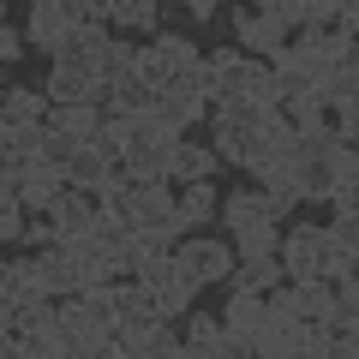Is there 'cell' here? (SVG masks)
<instances>
[{
  "mask_svg": "<svg viewBox=\"0 0 359 359\" xmlns=\"http://www.w3.org/2000/svg\"><path fill=\"white\" fill-rule=\"evenodd\" d=\"M276 264H282L287 282H335V276H359V257H341L330 240V228L318 222H294L276 245Z\"/></svg>",
  "mask_w": 359,
  "mask_h": 359,
  "instance_id": "1",
  "label": "cell"
},
{
  "mask_svg": "<svg viewBox=\"0 0 359 359\" xmlns=\"http://www.w3.org/2000/svg\"><path fill=\"white\" fill-rule=\"evenodd\" d=\"M228 25L240 30L233 48L245 60H276V54L294 42V30L306 25V0H264V6H233Z\"/></svg>",
  "mask_w": 359,
  "mask_h": 359,
  "instance_id": "2",
  "label": "cell"
},
{
  "mask_svg": "<svg viewBox=\"0 0 359 359\" xmlns=\"http://www.w3.org/2000/svg\"><path fill=\"white\" fill-rule=\"evenodd\" d=\"M233 245L228 240H210V233H186V240L174 245V269H180V282H192L198 294L204 287H222L233 276Z\"/></svg>",
  "mask_w": 359,
  "mask_h": 359,
  "instance_id": "3",
  "label": "cell"
},
{
  "mask_svg": "<svg viewBox=\"0 0 359 359\" xmlns=\"http://www.w3.org/2000/svg\"><path fill=\"white\" fill-rule=\"evenodd\" d=\"M192 60H198L192 36H180V30H156V36L138 48V78L156 90V96H162V90H174V78L186 72Z\"/></svg>",
  "mask_w": 359,
  "mask_h": 359,
  "instance_id": "4",
  "label": "cell"
},
{
  "mask_svg": "<svg viewBox=\"0 0 359 359\" xmlns=\"http://www.w3.org/2000/svg\"><path fill=\"white\" fill-rule=\"evenodd\" d=\"M156 323H162L156 299L144 294L138 282H114V335H102V341H114V347H132L138 335H150Z\"/></svg>",
  "mask_w": 359,
  "mask_h": 359,
  "instance_id": "5",
  "label": "cell"
},
{
  "mask_svg": "<svg viewBox=\"0 0 359 359\" xmlns=\"http://www.w3.org/2000/svg\"><path fill=\"white\" fill-rule=\"evenodd\" d=\"M180 138H168V132H156L150 120H138V132H132V144L120 150V162L132 168L138 180H150V186H168V156H174Z\"/></svg>",
  "mask_w": 359,
  "mask_h": 359,
  "instance_id": "6",
  "label": "cell"
},
{
  "mask_svg": "<svg viewBox=\"0 0 359 359\" xmlns=\"http://www.w3.org/2000/svg\"><path fill=\"white\" fill-rule=\"evenodd\" d=\"M96 210H102V204H96V192H72V186H66V192L48 204V216H54V245H60V252H72L78 240H90Z\"/></svg>",
  "mask_w": 359,
  "mask_h": 359,
  "instance_id": "7",
  "label": "cell"
},
{
  "mask_svg": "<svg viewBox=\"0 0 359 359\" xmlns=\"http://www.w3.org/2000/svg\"><path fill=\"white\" fill-rule=\"evenodd\" d=\"M90 90H96V66L90 60H48V84H42L48 108H84Z\"/></svg>",
  "mask_w": 359,
  "mask_h": 359,
  "instance_id": "8",
  "label": "cell"
},
{
  "mask_svg": "<svg viewBox=\"0 0 359 359\" xmlns=\"http://www.w3.org/2000/svg\"><path fill=\"white\" fill-rule=\"evenodd\" d=\"M66 30H72V13H66V0H36L30 6V25H25V48H42L54 60L66 42Z\"/></svg>",
  "mask_w": 359,
  "mask_h": 359,
  "instance_id": "9",
  "label": "cell"
},
{
  "mask_svg": "<svg viewBox=\"0 0 359 359\" xmlns=\"http://www.w3.org/2000/svg\"><path fill=\"white\" fill-rule=\"evenodd\" d=\"M36 257V282L48 299H78L84 294V276H78V257L60 252V245H48V252H30Z\"/></svg>",
  "mask_w": 359,
  "mask_h": 359,
  "instance_id": "10",
  "label": "cell"
},
{
  "mask_svg": "<svg viewBox=\"0 0 359 359\" xmlns=\"http://www.w3.org/2000/svg\"><path fill=\"white\" fill-rule=\"evenodd\" d=\"M216 150L210 144H192V138H180L174 156H168V180H180V186H210L216 180Z\"/></svg>",
  "mask_w": 359,
  "mask_h": 359,
  "instance_id": "11",
  "label": "cell"
},
{
  "mask_svg": "<svg viewBox=\"0 0 359 359\" xmlns=\"http://www.w3.org/2000/svg\"><path fill=\"white\" fill-rule=\"evenodd\" d=\"M245 54L240 48H210L204 54V72H210V102H233L240 96V84H245Z\"/></svg>",
  "mask_w": 359,
  "mask_h": 359,
  "instance_id": "12",
  "label": "cell"
},
{
  "mask_svg": "<svg viewBox=\"0 0 359 359\" xmlns=\"http://www.w3.org/2000/svg\"><path fill=\"white\" fill-rule=\"evenodd\" d=\"M299 341H306V323L269 318L264 330L252 335V359H299Z\"/></svg>",
  "mask_w": 359,
  "mask_h": 359,
  "instance_id": "13",
  "label": "cell"
},
{
  "mask_svg": "<svg viewBox=\"0 0 359 359\" xmlns=\"http://www.w3.org/2000/svg\"><path fill=\"white\" fill-rule=\"evenodd\" d=\"M48 114L42 84H0V126H36Z\"/></svg>",
  "mask_w": 359,
  "mask_h": 359,
  "instance_id": "14",
  "label": "cell"
},
{
  "mask_svg": "<svg viewBox=\"0 0 359 359\" xmlns=\"http://www.w3.org/2000/svg\"><path fill=\"white\" fill-rule=\"evenodd\" d=\"M138 48L144 42H132V36H114L102 54H96V90H108L114 96V84H126L132 72H138Z\"/></svg>",
  "mask_w": 359,
  "mask_h": 359,
  "instance_id": "15",
  "label": "cell"
},
{
  "mask_svg": "<svg viewBox=\"0 0 359 359\" xmlns=\"http://www.w3.org/2000/svg\"><path fill=\"white\" fill-rule=\"evenodd\" d=\"M264 323H269L264 294H240V287H228V306H222V330H228V335H245V341H252Z\"/></svg>",
  "mask_w": 359,
  "mask_h": 359,
  "instance_id": "16",
  "label": "cell"
},
{
  "mask_svg": "<svg viewBox=\"0 0 359 359\" xmlns=\"http://www.w3.org/2000/svg\"><path fill=\"white\" fill-rule=\"evenodd\" d=\"M216 210H222L216 186H180V198H174V228H180V240H186V233H198Z\"/></svg>",
  "mask_w": 359,
  "mask_h": 359,
  "instance_id": "17",
  "label": "cell"
},
{
  "mask_svg": "<svg viewBox=\"0 0 359 359\" xmlns=\"http://www.w3.org/2000/svg\"><path fill=\"white\" fill-rule=\"evenodd\" d=\"M156 132H168V138H186V126H192V120H210V102H186V96H156V108L150 114Z\"/></svg>",
  "mask_w": 359,
  "mask_h": 359,
  "instance_id": "18",
  "label": "cell"
},
{
  "mask_svg": "<svg viewBox=\"0 0 359 359\" xmlns=\"http://www.w3.org/2000/svg\"><path fill=\"white\" fill-rule=\"evenodd\" d=\"M257 132H264V126H216V144H210L216 162L245 168V174H252V168H257Z\"/></svg>",
  "mask_w": 359,
  "mask_h": 359,
  "instance_id": "19",
  "label": "cell"
},
{
  "mask_svg": "<svg viewBox=\"0 0 359 359\" xmlns=\"http://www.w3.org/2000/svg\"><path fill=\"white\" fill-rule=\"evenodd\" d=\"M108 162H114V150H108V144L102 138H96V144H78V156H72V162H66V186H72V192H96V180H102V168Z\"/></svg>",
  "mask_w": 359,
  "mask_h": 359,
  "instance_id": "20",
  "label": "cell"
},
{
  "mask_svg": "<svg viewBox=\"0 0 359 359\" xmlns=\"http://www.w3.org/2000/svg\"><path fill=\"white\" fill-rule=\"evenodd\" d=\"M287 276H282V264H276V257H240V264H233V276H228V287H240V294H276V287H282Z\"/></svg>",
  "mask_w": 359,
  "mask_h": 359,
  "instance_id": "21",
  "label": "cell"
},
{
  "mask_svg": "<svg viewBox=\"0 0 359 359\" xmlns=\"http://www.w3.org/2000/svg\"><path fill=\"white\" fill-rule=\"evenodd\" d=\"M60 192H66V180L54 174V168H42V162H36L25 180H18V210H25V216H36V210H48Z\"/></svg>",
  "mask_w": 359,
  "mask_h": 359,
  "instance_id": "22",
  "label": "cell"
},
{
  "mask_svg": "<svg viewBox=\"0 0 359 359\" xmlns=\"http://www.w3.org/2000/svg\"><path fill=\"white\" fill-rule=\"evenodd\" d=\"M114 25H126V30H138L144 42L162 30V6L156 0H108V30Z\"/></svg>",
  "mask_w": 359,
  "mask_h": 359,
  "instance_id": "23",
  "label": "cell"
},
{
  "mask_svg": "<svg viewBox=\"0 0 359 359\" xmlns=\"http://www.w3.org/2000/svg\"><path fill=\"white\" fill-rule=\"evenodd\" d=\"M240 102H252L257 114H269V108L282 102V84H276V72H269V60H252V66H245V84H240Z\"/></svg>",
  "mask_w": 359,
  "mask_h": 359,
  "instance_id": "24",
  "label": "cell"
},
{
  "mask_svg": "<svg viewBox=\"0 0 359 359\" xmlns=\"http://www.w3.org/2000/svg\"><path fill=\"white\" fill-rule=\"evenodd\" d=\"M294 192H299V204H330L335 198L330 162H294Z\"/></svg>",
  "mask_w": 359,
  "mask_h": 359,
  "instance_id": "25",
  "label": "cell"
},
{
  "mask_svg": "<svg viewBox=\"0 0 359 359\" xmlns=\"http://www.w3.org/2000/svg\"><path fill=\"white\" fill-rule=\"evenodd\" d=\"M216 216L228 222L233 233H240V228H257V222H269V216H264V192H245V186L222 198V210H216Z\"/></svg>",
  "mask_w": 359,
  "mask_h": 359,
  "instance_id": "26",
  "label": "cell"
},
{
  "mask_svg": "<svg viewBox=\"0 0 359 359\" xmlns=\"http://www.w3.org/2000/svg\"><path fill=\"white\" fill-rule=\"evenodd\" d=\"M108 108H114V114H132V120H144V114L156 108V90L144 84L138 72H132L126 84H114V96H108Z\"/></svg>",
  "mask_w": 359,
  "mask_h": 359,
  "instance_id": "27",
  "label": "cell"
},
{
  "mask_svg": "<svg viewBox=\"0 0 359 359\" xmlns=\"http://www.w3.org/2000/svg\"><path fill=\"white\" fill-rule=\"evenodd\" d=\"M228 245H233V257H276V245H282V228H276V222H257V228H240Z\"/></svg>",
  "mask_w": 359,
  "mask_h": 359,
  "instance_id": "28",
  "label": "cell"
},
{
  "mask_svg": "<svg viewBox=\"0 0 359 359\" xmlns=\"http://www.w3.org/2000/svg\"><path fill=\"white\" fill-rule=\"evenodd\" d=\"M132 233H138V228H132V216H120V210H96V228H90V240L102 245L108 257H114L120 245H132Z\"/></svg>",
  "mask_w": 359,
  "mask_h": 359,
  "instance_id": "29",
  "label": "cell"
},
{
  "mask_svg": "<svg viewBox=\"0 0 359 359\" xmlns=\"http://www.w3.org/2000/svg\"><path fill=\"white\" fill-rule=\"evenodd\" d=\"M150 299H156V311H162V323H180V318L198 311V287L192 282H174V287H162V294H150Z\"/></svg>",
  "mask_w": 359,
  "mask_h": 359,
  "instance_id": "30",
  "label": "cell"
},
{
  "mask_svg": "<svg viewBox=\"0 0 359 359\" xmlns=\"http://www.w3.org/2000/svg\"><path fill=\"white\" fill-rule=\"evenodd\" d=\"M335 144H341V138H335L330 126H306V132L294 138V162H330Z\"/></svg>",
  "mask_w": 359,
  "mask_h": 359,
  "instance_id": "31",
  "label": "cell"
},
{
  "mask_svg": "<svg viewBox=\"0 0 359 359\" xmlns=\"http://www.w3.org/2000/svg\"><path fill=\"white\" fill-rule=\"evenodd\" d=\"M132 282H138L144 294H162V287L180 282V269H174V257H144V264L132 269Z\"/></svg>",
  "mask_w": 359,
  "mask_h": 359,
  "instance_id": "32",
  "label": "cell"
},
{
  "mask_svg": "<svg viewBox=\"0 0 359 359\" xmlns=\"http://www.w3.org/2000/svg\"><path fill=\"white\" fill-rule=\"evenodd\" d=\"M42 132H48V126H42ZM72 156H78V144L66 138V132H48V138H42V156H36V162H42V168H54V174H66V162H72Z\"/></svg>",
  "mask_w": 359,
  "mask_h": 359,
  "instance_id": "33",
  "label": "cell"
},
{
  "mask_svg": "<svg viewBox=\"0 0 359 359\" xmlns=\"http://www.w3.org/2000/svg\"><path fill=\"white\" fill-rule=\"evenodd\" d=\"M18 245H30V252H48V245H54V216H48V210L25 216V233H18Z\"/></svg>",
  "mask_w": 359,
  "mask_h": 359,
  "instance_id": "34",
  "label": "cell"
},
{
  "mask_svg": "<svg viewBox=\"0 0 359 359\" xmlns=\"http://www.w3.org/2000/svg\"><path fill=\"white\" fill-rule=\"evenodd\" d=\"M132 132H138V120H132V114H114V108H108V114H102V144H108V150H126V144H132Z\"/></svg>",
  "mask_w": 359,
  "mask_h": 359,
  "instance_id": "35",
  "label": "cell"
},
{
  "mask_svg": "<svg viewBox=\"0 0 359 359\" xmlns=\"http://www.w3.org/2000/svg\"><path fill=\"white\" fill-rule=\"evenodd\" d=\"M330 341H335V330H330V323H306V341H299V359H330Z\"/></svg>",
  "mask_w": 359,
  "mask_h": 359,
  "instance_id": "36",
  "label": "cell"
},
{
  "mask_svg": "<svg viewBox=\"0 0 359 359\" xmlns=\"http://www.w3.org/2000/svg\"><path fill=\"white\" fill-rule=\"evenodd\" d=\"M18 233H25V210L18 198H0V245H18Z\"/></svg>",
  "mask_w": 359,
  "mask_h": 359,
  "instance_id": "37",
  "label": "cell"
},
{
  "mask_svg": "<svg viewBox=\"0 0 359 359\" xmlns=\"http://www.w3.org/2000/svg\"><path fill=\"white\" fill-rule=\"evenodd\" d=\"M18 54H25V30H13V25H0V66H13Z\"/></svg>",
  "mask_w": 359,
  "mask_h": 359,
  "instance_id": "38",
  "label": "cell"
},
{
  "mask_svg": "<svg viewBox=\"0 0 359 359\" xmlns=\"http://www.w3.org/2000/svg\"><path fill=\"white\" fill-rule=\"evenodd\" d=\"M186 18H198V25H216L222 6H216V0H186Z\"/></svg>",
  "mask_w": 359,
  "mask_h": 359,
  "instance_id": "39",
  "label": "cell"
},
{
  "mask_svg": "<svg viewBox=\"0 0 359 359\" xmlns=\"http://www.w3.org/2000/svg\"><path fill=\"white\" fill-rule=\"evenodd\" d=\"M330 359H359V341H353V330H347V335H335V341H330Z\"/></svg>",
  "mask_w": 359,
  "mask_h": 359,
  "instance_id": "40",
  "label": "cell"
},
{
  "mask_svg": "<svg viewBox=\"0 0 359 359\" xmlns=\"http://www.w3.org/2000/svg\"><path fill=\"white\" fill-rule=\"evenodd\" d=\"M0 359H25V341L18 335H0Z\"/></svg>",
  "mask_w": 359,
  "mask_h": 359,
  "instance_id": "41",
  "label": "cell"
},
{
  "mask_svg": "<svg viewBox=\"0 0 359 359\" xmlns=\"http://www.w3.org/2000/svg\"><path fill=\"white\" fill-rule=\"evenodd\" d=\"M0 168H6V126H0Z\"/></svg>",
  "mask_w": 359,
  "mask_h": 359,
  "instance_id": "42",
  "label": "cell"
}]
</instances>
